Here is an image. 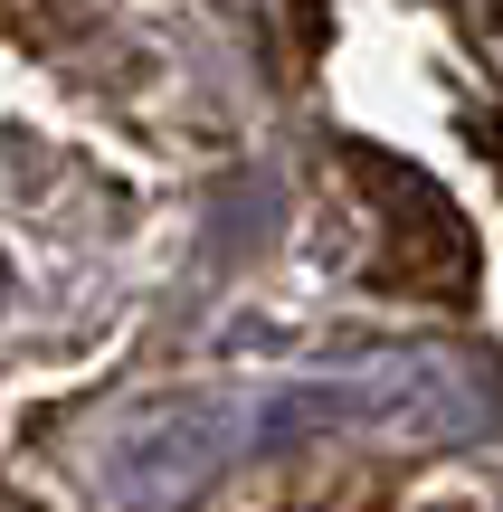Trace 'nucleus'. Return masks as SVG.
Instances as JSON below:
<instances>
[{"label": "nucleus", "mask_w": 503, "mask_h": 512, "mask_svg": "<svg viewBox=\"0 0 503 512\" xmlns=\"http://www.w3.org/2000/svg\"><path fill=\"white\" fill-rule=\"evenodd\" d=\"M494 19H503V0H494Z\"/></svg>", "instance_id": "f03ea898"}, {"label": "nucleus", "mask_w": 503, "mask_h": 512, "mask_svg": "<svg viewBox=\"0 0 503 512\" xmlns=\"http://www.w3.org/2000/svg\"><path fill=\"white\" fill-rule=\"evenodd\" d=\"M352 181L371 190V209H380V275H390V285H418V294H466L475 285V238H466L456 200L428 171L352 143Z\"/></svg>", "instance_id": "f257e3e1"}]
</instances>
